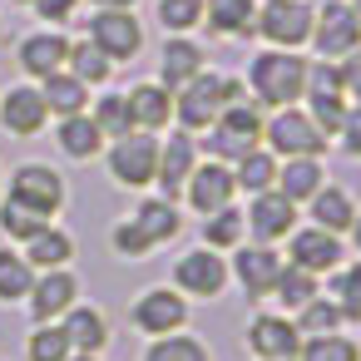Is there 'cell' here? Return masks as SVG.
I'll return each mask as SVG.
<instances>
[{
	"label": "cell",
	"mask_w": 361,
	"mask_h": 361,
	"mask_svg": "<svg viewBox=\"0 0 361 361\" xmlns=\"http://www.w3.org/2000/svg\"><path fill=\"white\" fill-rule=\"evenodd\" d=\"M307 55L302 50H257L247 60V94L262 104V109H287V104H302L307 99Z\"/></svg>",
	"instance_id": "1"
},
{
	"label": "cell",
	"mask_w": 361,
	"mask_h": 361,
	"mask_svg": "<svg viewBox=\"0 0 361 361\" xmlns=\"http://www.w3.org/2000/svg\"><path fill=\"white\" fill-rule=\"evenodd\" d=\"M326 134L312 124V114L302 104H287V109H267V124H262V149H272L277 159H322L326 154Z\"/></svg>",
	"instance_id": "2"
},
{
	"label": "cell",
	"mask_w": 361,
	"mask_h": 361,
	"mask_svg": "<svg viewBox=\"0 0 361 361\" xmlns=\"http://www.w3.org/2000/svg\"><path fill=\"white\" fill-rule=\"evenodd\" d=\"M228 252H218V247H188V252H178V262H173V272H169V287H178L188 302H218L223 292H228Z\"/></svg>",
	"instance_id": "3"
},
{
	"label": "cell",
	"mask_w": 361,
	"mask_h": 361,
	"mask_svg": "<svg viewBox=\"0 0 361 361\" xmlns=\"http://www.w3.org/2000/svg\"><path fill=\"white\" fill-rule=\"evenodd\" d=\"M109 159V178L119 188H154V173H159V134H144V129H129L119 139H109L104 149Z\"/></svg>",
	"instance_id": "4"
},
{
	"label": "cell",
	"mask_w": 361,
	"mask_h": 361,
	"mask_svg": "<svg viewBox=\"0 0 361 361\" xmlns=\"http://www.w3.org/2000/svg\"><path fill=\"white\" fill-rule=\"evenodd\" d=\"M312 0H257V40H267L272 50H302L312 40Z\"/></svg>",
	"instance_id": "5"
},
{
	"label": "cell",
	"mask_w": 361,
	"mask_h": 361,
	"mask_svg": "<svg viewBox=\"0 0 361 361\" xmlns=\"http://www.w3.org/2000/svg\"><path fill=\"white\" fill-rule=\"evenodd\" d=\"M228 277L243 287L247 302H267L272 287H277V277H282V252H277V243H247V238H243V243L228 252Z\"/></svg>",
	"instance_id": "6"
},
{
	"label": "cell",
	"mask_w": 361,
	"mask_h": 361,
	"mask_svg": "<svg viewBox=\"0 0 361 361\" xmlns=\"http://www.w3.org/2000/svg\"><path fill=\"white\" fill-rule=\"evenodd\" d=\"M129 326L144 331L149 341L154 336H169V331H188V297L178 287H149V292L134 297Z\"/></svg>",
	"instance_id": "7"
},
{
	"label": "cell",
	"mask_w": 361,
	"mask_h": 361,
	"mask_svg": "<svg viewBox=\"0 0 361 361\" xmlns=\"http://www.w3.org/2000/svg\"><path fill=\"white\" fill-rule=\"evenodd\" d=\"M317 60H346L356 45H361V20L346 0H322L317 6V20H312V40Z\"/></svg>",
	"instance_id": "8"
},
{
	"label": "cell",
	"mask_w": 361,
	"mask_h": 361,
	"mask_svg": "<svg viewBox=\"0 0 361 361\" xmlns=\"http://www.w3.org/2000/svg\"><path fill=\"white\" fill-rule=\"evenodd\" d=\"M218 109H223V75L218 70H203L183 90H173V124L188 134H203L218 119Z\"/></svg>",
	"instance_id": "9"
},
{
	"label": "cell",
	"mask_w": 361,
	"mask_h": 361,
	"mask_svg": "<svg viewBox=\"0 0 361 361\" xmlns=\"http://www.w3.org/2000/svg\"><path fill=\"white\" fill-rule=\"evenodd\" d=\"M198 139L188 134V129H164V139H159V173H154V188H159V198H183V183H188V173L198 169Z\"/></svg>",
	"instance_id": "10"
},
{
	"label": "cell",
	"mask_w": 361,
	"mask_h": 361,
	"mask_svg": "<svg viewBox=\"0 0 361 361\" xmlns=\"http://www.w3.org/2000/svg\"><path fill=\"white\" fill-rule=\"evenodd\" d=\"M11 198L50 223V218L65 208V178H60L50 164H20V169L11 173Z\"/></svg>",
	"instance_id": "11"
},
{
	"label": "cell",
	"mask_w": 361,
	"mask_h": 361,
	"mask_svg": "<svg viewBox=\"0 0 361 361\" xmlns=\"http://www.w3.org/2000/svg\"><path fill=\"white\" fill-rule=\"evenodd\" d=\"M287 262H292V267H307V272H317V277H326V272H336V267L346 262V238H336V233H326V228H317V223L292 228V233H287Z\"/></svg>",
	"instance_id": "12"
},
{
	"label": "cell",
	"mask_w": 361,
	"mask_h": 361,
	"mask_svg": "<svg viewBox=\"0 0 361 361\" xmlns=\"http://www.w3.org/2000/svg\"><path fill=\"white\" fill-rule=\"evenodd\" d=\"M243 346L257 356V361H297V346H302V331L287 312H257L243 331Z\"/></svg>",
	"instance_id": "13"
},
{
	"label": "cell",
	"mask_w": 361,
	"mask_h": 361,
	"mask_svg": "<svg viewBox=\"0 0 361 361\" xmlns=\"http://www.w3.org/2000/svg\"><path fill=\"white\" fill-rule=\"evenodd\" d=\"M90 40H94L114 65H129V60L144 50V20H139L134 11H94Z\"/></svg>",
	"instance_id": "14"
},
{
	"label": "cell",
	"mask_w": 361,
	"mask_h": 361,
	"mask_svg": "<svg viewBox=\"0 0 361 361\" xmlns=\"http://www.w3.org/2000/svg\"><path fill=\"white\" fill-rule=\"evenodd\" d=\"M233 198H238L233 169H228V164H213V159H198V169L188 173V183H183V198H178V203H188L198 218H208V213L228 208Z\"/></svg>",
	"instance_id": "15"
},
{
	"label": "cell",
	"mask_w": 361,
	"mask_h": 361,
	"mask_svg": "<svg viewBox=\"0 0 361 361\" xmlns=\"http://www.w3.org/2000/svg\"><path fill=\"white\" fill-rule=\"evenodd\" d=\"M243 218H247V238L252 243H287V233L297 228V203H287L277 188H267V193L247 198Z\"/></svg>",
	"instance_id": "16"
},
{
	"label": "cell",
	"mask_w": 361,
	"mask_h": 361,
	"mask_svg": "<svg viewBox=\"0 0 361 361\" xmlns=\"http://www.w3.org/2000/svg\"><path fill=\"white\" fill-rule=\"evenodd\" d=\"M25 302H30V322H60L80 302V277L70 267H50L45 277H35Z\"/></svg>",
	"instance_id": "17"
},
{
	"label": "cell",
	"mask_w": 361,
	"mask_h": 361,
	"mask_svg": "<svg viewBox=\"0 0 361 361\" xmlns=\"http://www.w3.org/2000/svg\"><path fill=\"white\" fill-rule=\"evenodd\" d=\"M129 119H134V129H144V134H164L169 124H173V90L169 85H159V80H139V85H129Z\"/></svg>",
	"instance_id": "18"
},
{
	"label": "cell",
	"mask_w": 361,
	"mask_h": 361,
	"mask_svg": "<svg viewBox=\"0 0 361 361\" xmlns=\"http://www.w3.org/2000/svg\"><path fill=\"white\" fill-rule=\"evenodd\" d=\"M203 30L213 40H252L257 35V0H203Z\"/></svg>",
	"instance_id": "19"
},
{
	"label": "cell",
	"mask_w": 361,
	"mask_h": 361,
	"mask_svg": "<svg viewBox=\"0 0 361 361\" xmlns=\"http://www.w3.org/2000/svg\"><path fill=\"white\" fill-rule=\"evenodd\" d=\"M208 70V50L193 40V35H169L164 50H159V85L169 90H183L193 75Z\"/></svg>",
	"instance_id": "20"
},
{
	"label": "cell",
	"mask_w": 361,
	"mask_h": 361,
	"mask_svg": "<svg viewBox=\"0 0 361 361\" xmlns=\"http://www.w3.org/2000/svg\"><path fill=\"white\" fill-rule=\"evenodd\" d=\"M60 326H65V336H70V351H80V356H99V351L114 341L109 317H104V307H94V302H75Z\"/></svg>",
	"instance_id": "21"
},
{
	"label": "cell",
	"mask_w": 361,
	"mask_h": 361,
	"mask_svg": "<svg viewBox=\"0 0 361 361\" xmlns=\"http://www.w3.org/2000/svg\"><path fill=\"white\" fill-rule=\"evenodd\" d=\"M45 119H50V109H45L35 85H16L6 99H0V124H6V134H16V139H35L45 129Z\"/></svg>",
	"instance_id": "22"
},
{
	"label": "cell",
	"mask_w": 361,
	"mask_h": 361,
	"mask_svg": "<svg viewBox=\"0 0 361 361\" xmlns=\"http://www.w3.org/2000/svg\"><path fill=\"white\" fill-rule=\"evenodd\" d=\"M302 208H307V218H312L317 228H326V233L346 238V228H351V218H356V193H351V188H341V183H322Z\"/></svg>",
	"instance_id": "23"
},
{
	"label": "cell",
	"mask_w": 361,
	"mask_h": 361,
	"mask_svg": "<svg viewBox=\"0 0 361 361\" xmlns=\"http://www.w3.org/2000/svg\"><path fill=\"white\" fill-rule=\"evenodd\" d=\"M65 60H70V40L60 30H35V35L20 40V70L30 80H45V75L65 70Z\"/></svg>",
	"instance_id": "24"
},
{
	"label": "cell",
	"mask_w": 361,
	"mask_h": 361,
	"mask_svg": "<svg viewBox=\"0 0 361 361\" xmlns=\"http://www.w3.org/2000/svg\"><path fill=\"white\" fill-rule=\"evenodd\" d=\"M134 228L154 243V247H164V243H173L178 233H183V208L173 203V198H144V203H134Z\"/></svg>",
	"instance_id": "25"
},
{
	"label": "cell",
	"mask_w": 361,
	"mask_h": 361,
	"mask_svg": "<svg viewBox=\"0 0 361 361\" xmlns=\"http://www.w3.org/2000/svg\"><path fill=\"white\" fill-rule=\"evenodd\" d=\"M322 183H326V164H322V159H277V183H272V188H277L287 203L302 208Z\"/></svg>",
	"instance_id": "26"
},
{
	"label": "cell",
	"mask_w": 361,
	"mask_h": 361,
	"mask_svg": "<svg viewBox=\"0 0 361 361\" xmlns=\"http://www.w3.org/2000/svg\"><path fill=\"white\" fill-rule=\"evenodd\" d=\"M25 262L30 267H40V272H50V267H70L75 262V238L65 233V228H40V233H30L25 238Z\"/></svg>",
	"instance_id": "27"
},
{
	"label": "cell",
	"mask_w": 361,
	"mask_h": 361,
	"mask_svg": "<svg viewBox=\"0 0 361 361\" xmlns=\"http://www.w3.org/2000/svg\"><path fill=\"white\" fill-rule=\"evenodd\" d=\"M40 99H45L50 114L70 119V114H85V104H90V85H80L70 70H55V75L40 80Z\"/></svg>",
	"instance_id": "28"
},
{
	"label": "cell",
	"mask_w": 361,
	"mask_h": 361,
	"mask_svg": "<svg viewBox=\"0 0 361 361\" xmlns=\"http://www.w3.org/2000/svg\"><path fill=\"white\" fill-rule=\"evenodd\" d=\"M312 297H322V277L307 272V267H292V262L282 257V277H277V287H272V302H277L287 317H297Z\"/></svg>",
	"instance_id": "29"
},
{
	"label": "cell",
	"mask_w": 361,
	"mask_h": 361,
	"mask_svg": "<svg viewBox=\"0 0 361 361\" xmlns=\"http://www.w3.org/2000/svg\"><path fill=\"white\" fill-rule=\"evenodd\" d=\"M228 169H233L238 193H247V198H252V193H267V188L277 183V154H272V149H262V144H257V149H247V154H243L238 164H228Z\"/></svg>",
	"instance_id": "30"
},
{
	"label": "cell",
	"mask_w": 361,
	"mask_h": 361,
	"mask_svg": "<svg viewBox=\"0 0 361 361\" xmlns=\"http://www.w3.org/2000/svg\"><path fill=\"white\" fill-rule=\"evenodd\" d=\"M243 238H247V218H243V208H238V203H228V208L208 213V218H203V228H198V243H203V247H218V252H233Z\"/></svg>",
	"instance_id": "31"
},
{
	"label": "cell",
	"mask_w": 361,
	"mask_h": 361,
	"mask_svg": "<svg viewBox=\"0 0 361 361\" xmlns=\"http://www.w3.org/2000/svg\"><path fill=\"white\" fill-rule=\"evenodd\" d=\"M55 139H60V149H65L70 159H94V154H104V144H109L90 114H70V119H60Z\"/></svg>",
	"instance_id": "32"
},
{
	"label": "cell",
	"mask_w": 361,
	"mask_h": 361,
	"mask_svg": "<svg viewBox=\"0 0 361 361\" xmlns=\"http://www.w3.org/2000/svg\"><path fill=\"white\" fill-rule=\"evenodd\" d=\"M297 361H361V341L341 326V331H322V336H302Z\"/></svg>",
	"instance_id": "33"
},
{
	"label": "cell",
	"mask_w": 361,
	"mask_h": 361,
	"mask_svg": "<svg viewBox=\"0 0 361 361\" xmlns=\"http://www.w3.org/2000/svg\"><path fill=\"white\" fill-rule=\"evenodd\" d=\"M322 292L341 307L346 326L361 322V257H356V262H341L336 272H326V287H322Z\"/></svg>",
	"instance_id": "34"
},
{
	"label": "cell",
	"mask_w": 361,
	"mask_h": 361,
	"mask_svg": "<svg viewBox=\"0 0 361 361\" xmlns=\"http://www.w3.org/2000/svg\"><path fill=\"white\" fill-rule=\"evenodd\" d=\"M65 70H70L80 85H109L114 60H109L94 40H70V60H65Z\"/></svg>",
	"instance_id": "35"
},
{
	"label": "cell",
	"mask_w": 361,
	"mask_h": 361,
	"mask_svg": "<svg viewBox=\"0 0 361 361\" xmlns=\"http://www.w3.org/2000/svg\"><path fill=\"white\" fill-rule=\"evenodd\" d=\"M144 361H213L208 341L193 336V331H169V336H154Z\"/></svg>",
	"instance_id": "36"
},
{
	"label": "cell",
	"mask_w": 361,
	"mask_h": 361,
	"mask_svg": "<svg viewBox=\"0 0 361 361\" xmlns=\"http://www.w3.org/2000/svg\"><path fill=\"white\" fill-rule=\"evenodd\" d=\"M35 287V267L25 262V252L0 247V302H25Z\"/></svg>",
	"instance_id": "37"
},
{
	"label": "cell",
	"mask_w": 361,
	"mask_h": 361,
	"mask_svg": "<svg viewBox=\"0 0 361 361\" xmlns=\"http://www.w3.org/2000/svg\"><path fill=\"white\" fill-rule=\"evenodd\" d=\"M164 35H193L203 30V0H159L154 6Z\"/></svg>",
	"instance_id": "38"
},
{
	"label": "cell",
	"mask_w": 361,
	"mask_h": 361,
	"mask_svg": "<svg viewBox=\"0 0 361 361\" xmlns=\"http://www.w3.org/2000/svg\"><path fill=\"white\" fill-rule=\"evenodd\" d=\"M292 322H297V331H302V336H322V331H341V326H346L341 307H336L326 292H322V297H312V302H307Z\"/></svg>",
	"instance_id": "39"
},
{
	"label": "cell",
	"mask_w": 361,
	"mask_h": 361,
	"mask_svg": "<svg viewBox=\"0 0 361 361\" xmlns=\"http://www.w3.org/2000/svg\"><path fill=\"white\" fill-rule=\"evenodd\" d=\"M302 109L312 114V124H317L326 139H336V129L346 124L351 99H346V94H307V99H302Z\"/></svg>",
	"instance_id": "40"
},
{
	"label": "cell",
	"mask_w": 361,
	"mask_h": 361,
	"mask_svg": "<svg viewBox=\"0 0 361 361\" xmlns=\"http://www.w3.org/2000/svg\"><path fill=\"white\" fill-rule=\"evenodd\" d=\"M90 119L99 124V134H104V139H119V134H129V129H134V119H129V99H124L119 90L99 94V99H94V114H90Z\"/></svg>",
	"instance_id": "41"
},
{
	"label": "cell",
	"mask_w": 361,
	"mask_h": 361,
	"mask_svg": "<svg viewBox=\"0 0 361 361\" xmlns=\"http://www.w3.org/2000/svg\"><path fill=\"white\" fill-rule=\"evenodd\" d=\"M25 356H30V361H65V356H70L65 326H60V322H35V331H30V341H25Z\"/></svg>",
	"instance_id": "42"
},
{
	"label": "cell",
	"mask_w": 361,
	"mask_h": 361,
	"mask_svg": "<svg viewBox=\"0 0 361 361\" xmlns=\"http://www.w3.org/2000/svg\"><path fill=\"white\" fill-rule=\"evenodd\" d=\"M109 247H114V257H129V262H144V257L159 252V247L134 228V218H119V223L109 228Z\"/></svg>",
	"instance_id": "43"
},
{
	"label": "cell",
	"mask_w": 361,
	"mask_h": 361,
	"mask_svg": "<svg viewBox=\"0 0 361 361\" xmlns=\"http://www.w3.org/2000/svg\"><path fill=\"white\" fill-rule=\"evenodd\" d=\"M40 228H45V218H40V213L20 208L16 198L0 203V233H6L11 243H25V238H30V233H40Z\"/></svg>",
	"instance_id": "44"
},
{
	"label": "cell",
	"mask_w": 361,
	"mask_h": 361,
	"mask_svg": "<svg viewBox=\"0 0 361 361\" xmlns=\"http://www.w3.org/2000/svg\"><path fill=\"white\" fill-rule=\"evenodd\" d=\"M336 149H341L346 159H356V164H361V104H351V109H346V124L336 129Z\"/></svg>",
	"instance_id": "45"
},
{
	"label": "cell",
	"mask_w": 361,
	"mask_h": 361,
	"mask_svg": "<svg viewBox=\"0 0 361 361\" xmlns=\"http://www.w3.org/2000/svg\"><path fill=\"white\" fill-rule=\"evenodd\" d=\"M336 65H341V90H346V99L361 104V45H356L346 60H336Z\"/></svg>",
	"instance_id": "46"
},
{
	"label": "cell",
	"mask_w": 361,
	"mask_h": 361,
	"mask_svg": "<svg viewBox=\"0 0 361 361\" xmlns=\"http://www.w3.org/2000/svg\"><path fill=\"white\" fill-rule=\"evenodd\" d=\"M75 6H80V0H35V16H40L45 25H65V20L75 16Z\"/></svg>",
	"instance_id": "47"
},
{
	"label": "cell",
	"mask_w": 361,
	"mask_h": 361,
	"mask_svg": "<svg viewBox=\"0 0 361 361\" xmlns=\"http://www.w3.org/2000/svg\"><path fill=\"white\" fill-rule=\"evenodd\" d=\"M346 243L361 252V203H356V218H351V228H346Z\"/></svg>",
	"instance_id": "48"
},
{
	"label": "cell",
	"mask_w": 361,
	"mask_h": 361,
	"mask_svg": "<svg viewBox=\"0 0 361 361\" xmlns=\"http://www.w3.org/2000/svg\"><path fill=\"white\" fill-rule=\"evenodd\" d=\"M94 6H99V11H134L139 0H94Z\"/></svg>",
	"instance_id": "49"
},
{
	"label": "cell",
	"mask_w": 361,
	"mask_h": 361,
	"mask_svg": "<svg viewBox=\"0 0 361 361\" xmlns=\"http://www.w3.org/2000/svg\"><path fill=\"white\" fill-rule=\"evenodd\" d=\"M65 361H94V356H80V351H70V356H65Z\"/></svg>",
	"instance_id": "50"
},
{
	"label": "cell",
	"mask_w": 361,
	"mask_h": 361,
	"mask_svg": "<svg viewBox=\"0 0 361 361\" xmlns=\"http://www.w3.org/2000/svg\"><path fill=\"white\" fill-rule=\"evenodd\" d=\"M351 11H356V20H361V0H351Z\"/></svg>",
	"instance_id": "51"
},
{
	"label": "cell",
	"mask_w": 361,
	"mask_h": 361,
	"mask_svg": "<svg viewBox=\"0 0 361 361\" xmlns=\"http://www.w3.org/2000/svg\"><path fill=\"white\" fill-rule=\"evenodd\" d=\"M20 6H35V0H20Z\"/></svg>",
	"instance_id": "52"
}]
</instances>
